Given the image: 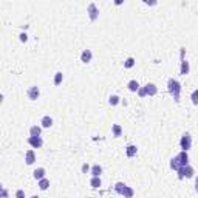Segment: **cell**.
Returning <instances> with one entry per match:
<instances>
[{
	"instance_id": "obj_1",
	"label": "cell",
	"mask_w": 198,
	"mask_h": 198,
	"mask_svg": "<svg viewBox=\"0 0 198 198\" xmlns=\"http://www.w3.org/2000/svg\"><path fill=\"white\" fill-rule=\"evenodd\" d=\"M167 87H169V93L175 97V101H179V91H181V84L176 79H169L167 80Z\"/></svg>"
},
{
	"instance_id": "obj_2",
	"label": "cell",
	"mask_w": 198,
	"mask_h": 198,
	"mask_svg": "<svg viewBox=\"0 0 198 198\" xmlns=\"http://www.w3.org/2000/svg\"><path fill=\"white\" fill-rule=\"evenodd\" d=\"M178 178H192L193 176V173H195V170H193V167L192 166H189V164H186V166H181L178 170Z\"/></svg>"
},
{
	"instance_id": "obj_3",
	"label": "cell",
	"mask_w": 198,
	"mask_h": 198,
	"mask_svg": "<svg viewBox=\"0 0 198 198\" xmlns=\"http://www.w3.org/2000/svg\"><path fill=\"white\" fill-rule=\"evenodd\" d=\"M87 13H88V17H90L91 22H96V20L99 19V10H97V6H96L94 3H90V5H88Z\"/></svg>"
},
{
	"instance_id": "obj_4",
	"label": "cell",
	"mask_w": 198,
	"mask_h": 198,
	"mask_svg": "<svg viewBox=\"0 0 198 198\" xmlns=\"http://www.w3.org/2000/svg\"><path fill=\"white\" fill-rule=\"evenodd\" d=\"M179 146H181L183 150H189V149L192 147V136H190V133H184V135L181 136Z\"/></svg>"
},
{
	"instance_id": "obj_5",
	"label": "cell",
	"mask_w": 198,
	"mask_h": 198,
	"mask_svg": "<svg viewBox=\"0 0 198 198\" xmlns=\"http://www.w3.org/2000/svg\"><path fill=\"white\" fill-rule=\"evenodd\" d=\"M27 94H28V97L31 99V101H36V99H39V96H40V90H39L37 85H33V87L28 88Z\"/></svg>"
},
{
	"instance_id": "obj_6",
	"label": "cell",
	"mask_w": 198,
	"mask_h": 198,
	"mask_svg": "<svg viewBox=\"0 0 198 198\" xmlns=\"http://www.w3.org/2000/svg\"><path fill=\"white\" fill-rule=\"evenodd\" d=\"M28 144L33 147V149H40L43 146V141L40 136H30L28 138Z\"/></svg>"
},
{
	"instance_id": "obj_7",
	"label": "cell",
	"mask_w": 198,
	"mask_h": 198,
	"mask_svg": "<svg viewBox=\"0 0 198 198\" xmlns=\"http://www.w3.org/2000/svg\"><path fill=\"white\" fill-rule=\"evenodd\" d=\"M176 158H178L179 167H181V166H186V164H189V155H187V150H181V152L176 155Z\"/></svg>"
},
{
	"instance_id": "obj_8",
	"label": "cell",
	"mask_w": 198,
	"mask_h": 198,
	"mask_svg": "<svg viewBox=\"0 0 198 198\" xmlns=\"http://www.w3.org/2000/svg\"><path fill=\"white\" fill-rule=\"evenodd\" d=\"M91 59H93L91 50H84V51L80 53V62H82V64H90Z\"/></svg>"
},
{
	"instance_id": "obj_9",
	"label": "cell",
	"mask_w": 198,
	"mask_h": 198,
	"mask_svg": "<svg viewBox=\"0 0 198 198\" xmlns=\"http://www.w3.org/2000/svg\"><path fill=\"white\" fill-rule=\"evenodd\" d=\"M34 161H36V153H34V150H28V152L25 153V163H27L28 166H31V164H34Z\"/></svg>"
},
{
	"instance_id": "obj_10",
	"label": "cell",
	"mask_w": 198,
	"mask_h": 198,
	"mask_svg": "<svg viewBox=\"0 0 198 198\" xmlns=\"http://www.w3.org/2000/svg\"><path fill=\"white\" fill-rule=\"evenodd\" d=\"M126 153H127V156H129V158H133V156H136V153H138V147H136V146H133V144H130V146H127Z\"/></svg>"
},
{
	"instance_id": "obj_11",
	"label": "cell",
	"mask_w": 198,
	"mask_h": 198,
	"mask_svg": "<svg viewBox=\"0 0 198 198\" xmlns=\"http://www.w3.org/2000/svg\"><path fill=\"white\" fill-rule=\"evenodd\" d=\"M90 186H91L93 189H97V187H101V186H102L101 176H93V178L90 179Z\"/></svg>"
},
{
	"instance_id": "obj_12",
	"label": "cell",
	"mask_w": 198,
	"mask_h": 198,
	"mask_svg": "<svg viewBox=\"0 0 198 198\" xmlns=\"http://www.w3.org/2000/svg\"><path fill=\"white\" fill-rule=\"evenodd\" d=\"M146 91H147L149 96H155V94L158 93V88H156L155 84H147V85H146Z\"/></svg>"
},
{
	"instance_id": "obj_13",
	"label": "cell",
	"mask_w": 198,
	"mask_h": 198,
	"mask_svg": "<svg viewBox=\"0 0 198 198\" xmlns=\"http://www.w3.org/2000/svg\"><path fill=\"white\" fill-rule=\"evenodd\" d=\"M40 124H42L43 129H50V127L53 126V118H51V116H43L42 121H40Z\"/></svg>"
},
{
	"instance_id": "obj_14",
	"label": "cell",
	"mask_w": 198,
	"mask_h": 198,
	"mask_svg": "<svg viewBox=\"0 0 198 198\" xmlns=\"http://www.w3.org/2000/svg\"><path fill=\"white\" fill-rule=\"evenodd\" d=\"M33 176L39 181V179H42V178H45V169L43 167H39V169H36L34 170V173H33Z\"/></svg>"
},
{
	"instance_id": "obj_15",
	"label": "cell",
	"mask_w": 198,
	"mask_h": 198,
	"mask_svg": "<svg viewBox=\"0 0 198 198\" xmlns=\"http://www.w3.org/2000/svg\"><path fill=\"white\" fill-rule=\"evenodd\" d=\"M90 172H91V175H93V176H101V173H102V167L99 166V164H94V166L90 169Z\"/></svg>"
},
{
	"instance_id": "obj_16",
	"label": "cell",
	"mask_w": 198,
	"mask_h": 198,
	"mask_svg": "<svg viewBox=\"0 0 198 198\" xmlns=\"http://www.w3.org/2000/svg\"><path fill=\"white\" fill-rule=\"evenodd\" d=\"M189 70H190V68H189V62H187V60H184V59H181V70H179V71H181V74H183V76L189 74Z\"/></svg>"
},
{
	"instance_id": "obj_17",
	"label": "cell",
	"mask_w": 198,
	"mask_h": 198,
	"mask_svg": "<svg viewBox=\"0 0 198 198\" xmlns=\"http://www.w3.org/2000/svg\"><path fill=\"white\" fill-rule=\"evenodd\" d=\"M40 133H42V127L39 126H33L30 129V136H40Z\"/></svg>"
},
{
	"instance_id": "obj_18",
	"label": "cell",
	"mask_w": 198,
	"mask_h": 198,
	"mask_svg": "<svg viewBox=\"0 0 198 198\" xmlns=\"http://www.w3.org/2000/svg\"><path fill=\"white\" fill-rule=\"evenodd\" d=\"M127 87H129V90H130V91H133V93H136V91L139 90V84H138V80H135V79H133V80H130Z\"/></svg>"
},
{
	"instance_id": "obj_19",
	"label": "cell",
	"mask_w": 198,
	"mask_h": 198,
	"mask_svg": "<svg viewBox=\"0 0 198 198\" xmlns=\"http://www.w3.org/2000/svg\"><path fill=\"white\" fill-rule=\"evenodd\" d=\"M112 132H113V136H116V138H119V136L122 135V129H121L119 124H115V126L112 127Z\"/></svg>"
},
{
	"instance_id": "obj_20",
	"label": "cell",
	"mask_w": 198,
	"mask_h": 198,
	"mask_svg": "<svg viewBox=\"0 0 198 198\" xmlns=\"http://www.w3.org/2000/svg\"><path fill=\"white\" fill-rule=\"evenodd\" d=\"M48 187H50V181H48L47 178L39 179V189H40V190H47Z\"/></svg>"
},
{
	"instance_id": "obj_21",
	"label": "cell",
	"mask_w": 198,
	"mask_h": 198,
	"mask_svg": "<svg viewBox=\"0 0 198 198\" xmlns=\"http://www.w3.org/2000/svg\"><path fill=\"white\" fill-rule=\"evenodd\" d=\"M126 187H127V186H126L124 183H116V184H115V190H116V193H119V195L124 193Z\"/></svg>"
},
{
	"instance_id": "obj_22",
	"label": "cell",
	"mask_w": 198,
	"mask_h": 198,
	"mask_svg": "<svg viewBox=\"0 0 198 198\" xmlns=\"http://www.w3.org/2000/svg\"><path fill=\"white\" fill-rule=\"evenodd\" d=\"M62 80H64V74H62V71H57L54 74V85H60Z\"/></svg>"
},
{
	"instance_id": "obj_23",
	"label": "cell",
	"mask_w": 198,
	"mask_h": 198,
	"mask_svg": "<svg viewBox=\"0 0 198 198\" xmlns=\"http://www.w3.org/2000/svg\"><path fill=\"white\" fill-rule=\"evenodd\" d=\"M135 64H136V62H135V59H133V57H127V59H126V62H124V68H133V67H135Z\"/></svg>"
},
{
	"instance_id": "obj_24",
	"label": "cell",
	"mask_w": 198,
	"mask_h": 198,
	"mask_svg": "<svg viewBox=\"0 0 198 198\" xmlns=\"http://www.w3.org/2000/svg\"><path fill=\"white\" fill-rule=\"evenodd\" d=\"M109 104H110V105H118V104H119V96L112 94V96L109 97Z\"/></svg>"
},
{
	"instance_id": "obj_25",
	"label": "cell",
	"mask_w": 198,
	"mask_h": 198,
	"mask_svg": "<svg viewBox=\"0 0 198 198\" xmlns=\"http://www.w3.org/2000/svg\"><path fill=\"white\" fill-rule=\"evenodd\" d=\"M190 99H192V104H193V105H198V90H193V91H192Z\"/></svg>"
},
{
	"instance_id": "obj_26",
	"label": "cell",
	"mask_w": 198,
	"mask_h": 198,
	"mask_svg": "<svg viewBox=\"0 0 198 198\" xmlns=\"http://www.w3.org/2000/svg\"><path fill=\"white\" fill-rule=\"evenodd\" d=\"M170 167H172L173 170H178V169H179V163H178V158H176V156L170 159Z\"/></svg>"
},
{
	"instance_id": "obj_27",
	"label": "cell",
	"mask_w": 198,
	"mask_h": 198,
	"mask_svg": "<svg viewBox=\"0 0 198 198\" xmlns=\"http://www.w3.org/2000/svg\"><path fill=\"white\" fill-rule=\"evenodd\" d=\"M142 3H146L149 6H155L156 5V0H142Z\"/></svg>"
},
{
	"instance_id": "obj_28",
	"label": "cell",
	"mask_w": 198,
	"mask_h": 198,
	"mask_svg": "<svg viewBox=\"0 0 198 198\" xmlns=\"http://www.w3.org/2000/svg\"><path fill=\"white\" fill-rule=\"evenodd\" d=\"M138 94H139L141 97H144V96L147 94V91H146V85H144L142 88H139V90H138Z\"/></svg>"
},
{
	"instance_id": "obj_29",
	"label": "cell",
	"mask_w": 198,
	"mask_h": 198,
	"mask_svg": "<svg viewBox=\"0 0 198 198\" xmlns=\"http://www.w3.org/2000/svg\"><path fill=\"white\" fill-rule=\"evenodd\" d=\"M19 39H20V42H27V40H28V36H27L25 33H20V34H19Z\"/></svg>"
},
{
	"instance_id": "obj_30",
	"label": "cell",
	"mask_w": 198,
	"mask_h": 198,
	"mask_svg": "<svg viewBox=\"0 0 198 198\" xmlns=\"http://www.w3.org/2000/svg\"><path fill=\"white\" fill-rule=\"evenodd\" d=\"M88 170H90V166H88V164H84V166H82V172H84V173H87Z\"/></svg>"
},
{
	"instance_id": "obj_31",
	"label": "cell",
	"mask_w": 198,
	"mask_h": 198,
	"mask_svg": "<svg viewBox=\"0 0 198 198\" xmlns=\"http://www.w3.org/2000/svg\"><path fill=\"white\" fill-rule=\"evenodd\" d=\"M16 196H17V198H22V196H25V192H23V190H17Z\"/></svg>"
},
{
	"instance_id": "obj_32",
	"label": "cell",
	"mask_w": 198,
	"mask_h": 198,
	"mask_svg": "<svg viewBox=\"0 0 198 198\" xmlns=\"http://www.w3.org/2000/svg\"><path fill=\"white\" fill-rule=\"evenodd\" d=\"M113 2H115V5H116V6H121V5L124 3V0H113Z\"/></svg>"
},
{
	"instance_id": "obj_33",
	"label": "cell",
	"mask_w": 198,
	"mask_h": 198,
	"mask_svg": "<svg viewBox=\"0 0 198 198\" xmlns=\"http://www.w3.org/2000/svg\"><path fill=\"white\" fill-rule=\"evenodd\" d=\"M195 190H196V193H198V176H196V179H195Z\"/></svg>"
},
{
	"instance_id": "obj_34",
	"label": "cell",
	"mask_w": 198,
	"mask_h": 198,
	"mask_svg": "<svg viewBox=\"0 0 198 198\" xmlns=\"http://www.w3.org/2000/svg\"><path fill=\"white\" fill-rule=\"evenodd\" d=\"M2 196H8V192H6V190H5V189H3V190H2Z\"/></svg>"
}]
</instances>
